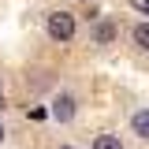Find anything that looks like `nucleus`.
<instances>
[{
  "mask_svg": "<svg viewBox=\"0 0 149 149\" xmlns=\"http://www.w3.org/2000/svg\"><path fill=\"white\" fill-rule=\"evenodd\" d=\"M134 4V11H142V15H149V0H130Z\"/></svg>",
  "mask_w": 149,
  "mask_h": 149,
  "instance_id": "7",
  "label": "nucleus"
},
{
  "mask_svg": "<svg viewBox=\"0 0 149 149\" xmlns=\"http://www.w3.org/2000/svg\"><path fill=\"white\" fill-rule=\"evenodd\" d=\"M130 127H134V134H138V138H146V142H149V108L134 112V116H130Z\"/></svg>",
  "mask_w": 149,
  "mask_h": 149,
  "instance_id": "3",
  "label": "nucleus"
},
{
  "mask_svg": "<svg viewBox=\"0 0 149 149\" xmlns=\"http://www.w3.org/2000/svg\"><path fill=\"white\" fill-rule=\"evenodd\" d=\"M52 116L60 119V123H67V119L74 116V97H67V93L56 97V101H52Z\"/></svg>",
  "mask_w": 149,
  "mask_h": 149,
  "instance_id": "2",
  "label": "nucleus"
},
{
  "mask_svg": "<svg viewBox=\"0 0 149 149\" xmlns=\"http://www.w3.org/2000/svg\"><path fill=\"white\" fill-rule=\"evenodd\" d=\"M0 142H4V127H0Z\"/></svg>",
  "mask_w": 149,
  "mask_h": 149,
  "instance_id": "9",
  "label": "nucleus"
},
{
  "mask_svg": "<svg viewBox=\"0 0 149 149\" xmlns=\"http://www.w3.org/2000/svg\"><path fill=\"white\" fill-rule=\"evenodd\" d=\"M93 149H123V142H119L116 134H97V142H93Z\"/></svg>",
  "mask_w": 149,
  "mask_h": 149,
  "instance_id": "4",
  "label": "nucleus"
},
{
  "mask_svg": "<svg viewBox=\"0 0 149 149\" xmlns=\"http://www.w3.org/2000/svg\"><path fill=\"white\" fill-rule=\"evenodd\" d=\"M45 30H49L52 41H71V37H74V15H67V11H52V15L45 19Z\"/></svg>",
  "mask_w": 149,
  "mask_h": 149,
  "instance_id": "1",
  "label": "nucleus"
},
{
  "mask_svg": "<svg viewBox=\"0 0 149 149\" xmlns=\"http://www.w3.org/2000/svg\"><path fill=\"white\" fill-rule=\"evenodd\" d=\"M0 108H4V93H0Z\"/></svg>",
  "mask_w": 149,
  "mask_h": 149,
  "instance_id": "8",
  "label": "nucleus"
},
{
  "mask_svg": "<svg viewBox=\"0 0 149 149\" xmlns=\"http://www.w3.org/2000/svg\"><path fill=\"white\" fill-rule=\"evenodd\" d=\"M112 37H116V26H112V22H97V41H101V45H108Z\"/></svg>",
  "mask_w": 149,
  "mask_h": 149,
  "instance_id": "6",
  "label": "nucleus"
},
{
  "mask_svg": "<svg viewBox=\"0 0 149 149\" xmlns=\"http://www.w3.org/2000/svg\"><path fill=\"white\" fill-rule=\"evenodd\" d=\"M134 45L138 49H149V22H138L134 26Z\"/></svg>",
  "mask_w": 149,
  "mask_h": 149,
  "instance_id": "5",
  "label": "nucleus"
},
{
  "mask_svg": "<svg viewBox=\"0 0 149 149\" xmlns=\"http://www.w3.org/2000/svg\"><path fill=\"white\" fill-rule=\"evenodd\" d=\"M60 149H71V146H60Z\"/></svg>",
  "mask_w": 149,
  "mask_h": 149,
  "instance_id": "10",
  "label": "nucleus"
}]
</instances>
